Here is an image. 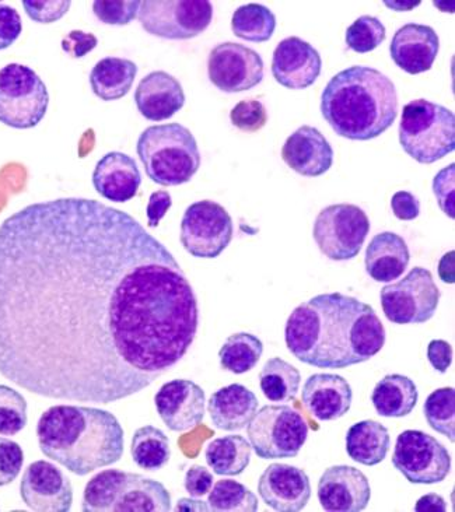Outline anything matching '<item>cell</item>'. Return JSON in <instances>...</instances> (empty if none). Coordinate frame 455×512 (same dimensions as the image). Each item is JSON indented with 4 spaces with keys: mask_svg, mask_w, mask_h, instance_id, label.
<instances>
[{
    "mask_svg": "<svg viewBox=\"0 0 455 512\" xmlns=\"http://www.w3.org/2000/svg\"><path fill=\"white\" fill-rule=\"evenodd\" d=\"M198 326L180 263L128 213L62 198L0 224V374L17 387L122 401L177 366Z\"/></svg>",
    "mask_w": 455,
    "mask_h": 512,
    "instance_id": "obj_1",
    "label": "cell"
},
{
    "mask_svg": "<svg viewBox=\"0 0 455 512\" xmlns=\"http://www.w3.org/2000/svg\"><path fill=\"white\" fill-rule=\"evenodd\" d=\"M371 305L342 293L320 294L294 308L285 326L287 349L301 363L342 370L369 361L387 338Z\"/></svg>",
    "mask_w": 455,
    "mask_h": 512,
    "instance_id": "obj_2",
    "label": "cell"
},
{
    "mask_svg": "<svg viewBox=\"0 0 455 512\" xmlns=\"http://www.w3.org/2000/svg\"><path fill=\"white\" fill-rule=\"evenodd\" d=\"M124 436L117 417L89 406H52L37 424L42 454L77 476L117 464L124 455Z\"/></svg>",
    "mask_w": 455,
    "mask_h": 512,
    "instance_id": "obj_3",
    "label": "cell"
},
{
    "mask_svg": "<svg viewBox=\"0 0 455 512\" xmlns=\"http://www.w3.org/2000/svg\"><path fill=\"white\" fill-rule=\"evenodd\" d=\"M321 114L341 138L360 142L376 139L398 117L397 89L380 70L350 66L325 86Z\"/></svg>",
    "mask_w": 455,
    "mask_h": 512,
    "instance_id": "obj_4",
    "label": "cell"
},
{
    "mask_svg": "<svg viewBox=\"0 0 455 512\" xmlns=\"http://www.w3.org/2000/svg\"><path fill=\"white\" fill-rule=\"evenodd\" d=\"M136 152L147 177L161 187L187 184L201 167L198 142L180 124L150 126L139 136Z\"/></svg>",
    "mask_w": 455,
    "mask_h": 512,
    "instance_id": "obj_5",
    "label": "cell"
},
{
    "mask_svg": "<svg viewBox=\"0 0 455 512\" xmlns=\"http://www.w3.org/2000/svg\"><path fill=\"white\" fill-rule=\"evenodd\" d=\"M86 512H168L171 496L157 480L108 469L89 480L83 493Z\"/></svg>",
    "mask_w": 455,
    "mask_h": 512,
    "instance_id": "obj_6",
    "label": "cell"
},
{
    "mask_svg": "<svg viewBox=\"0 0 455 512\" xmlns=\"http://www.w3.org/2000/svg\"><path fill=\"white\" fill-rule=\"evenodd\" d=\"M399 143L420 164H433L455 149L453 111L419 98L408 103L399 124Z\"/></svg>",
    "mask_w": 455,
    "mask_h": 512,
    "instance_id": "obj_7",
    "label": "cell"
},
{
    "mask_svg": "<svg viewBox=\"0 0 455 512\" xmlns=\"http://www.w3.org/2000/svg\"><path fill=\"white\" fill-rule=\"evenodd\" d=\"M49 105L47 86L33 69L9 63L0 69V122L14 129L35 128Z\"/></svg>",
    "mask_w": 455,
    "mask_h": 512,
    "instance_id": "obj_8",
    "label": "cell"
},
{
    "mask_svg": "<svg viewBox=\"0 0 455 512\" xmlns=\"http://www.w3.org/2000/svg\"><path fill=\"white\" fill-rule=\"evenodd\" d=\"M252 450L261 459H289L306 444L308 426L303 416L287 405L264 406L247 426Z\"/></svg>",
    "mask_w": 455,
    "mask_h": 512,
    "instance_id": "obj_9",
    "label": "cell"
},
{
    "mask_svg": "<svg viewBox=\"0 0 455 512\" xmlns=\"http://www.w3.org/2000/svg\"><path fill=\"white\" fill-rule=\"evenodd\" d=\"M370 233V220L359 206L339 203L322 209L314 222L313 237L322 255L342 262L356 258Z\"/></svg>",
    "mask_w": 455,
    "mask_h": 512,
    "instance_id": "obj_10",
    "label": "cell"
},
{
    "mask_svg": "<svg viewBox=\"0 0 455 512\" xmlns=\"http://www.w3.org/2000/svg\"><path fill=\"white\" fill-rule=\"evenodd\" d=\"M441 293L430 270L416 266L398 283L381 290V307L392 324L415 325L429 321L439 307Z\"/></svg>",
    "mask_w": 455,
    "mask_h": 512,
    "instance_id": "obj_11",
    "label": "cell"
},
{
    "mask_svg": "<svg viewBox=\"0 0 455 512\" xmlns=\"http://www.w3.org/2000/svg\"><path fill=\"white\" fill-rule=\"evenodd\" d=\"M138 19L146 33L164 40H191L212 23L213 5L208 0H146Z\"/></svg>",
    "mask_w": 455,
    "mask_h": 512,
    "instance_id": "obj_12",
    "label": "cell"
},
{
    "mask_svg": "<svg viewBox=\"0 0 455 512\" xmlns=\"http://www.w3.org/2000/svg\"><path fill=\"white\" fill-rule=\"evenodd\" d=\"M392 465L413 485H436L451 471L447 448L436 438L419 430L399 434Z\"/></svg>",
    "mask_w": 455,
    "mask_h": 512,
    "instance_id": "obj_13",
    "label": "cell"
},
{
    "mask_svg": "<svg viewBox=\"0 0 455 512\" xmlns=\"http://www.w3.org/2000/svg\"><path fill=\"white\" fill-rule=\"evenodd\" d=\"M233 219L213 201L192 203L181 222V244L195 258L215 259L233 240Z\"/></svg>",
    "mask_w": 455,
    "mask_h": 512,
    "instance_id": "obj_14",
    "label": "cell"
},
{
    "mask_svg": "<svg viewBox=\"0 0 455 512\" xmlns=\"http://www.w3.org/2000/svg\"><path fill=\"white\" fill-rule=\"evenodd\" d=\"M208 75L224 93H243L264 80V61L254 49L236 42H223L210 51Z\"/></svg>",
    "mask_w": 455,
    "mask_h": 512,
    "instance_id": "obj_15",
    "label": "cell"
},
{
    "mask_svg": "<svg viewBox=\"0 0 455 512\" xmlns=\"http://www.w3.org/2000/svg\"><path fill=\"white\" fill-rule=\"evenodd\" d=\"M20 496L30 510L68 512L73 503L72 483L58 466L48 461H37L24 472Z\"/></svg>",
    "mask_w": 455,
    "mask_h": 512,
    "instance_id": "obj_16",
    "label": "cell"
},
{
    "mask_svg": "<svg viewBox=\"0 0 455 512\" xmlns=\"http://www.w3.org/2000/svg\"><path fill=\"white\" fill-rule=\"evenodd\" d=\"M157 413L171 431H189L203 422L205 391L191 380L166 382L154 396Z\"/></svg>",
    "mask_w": 455,
    "mask_h": 512,
    "instance_id": "obj_17",
    "label": "cell"
},
{
    "mask_svg": "<svg viewBox=\"0 0 455 512\" xmlns=\"http://www.w3.org/2000/svg\"><path fill=\"white\" fill-rule=\"evenodd\" d=\"M317 494L325 511L359 512L369 506L371 487L369 479L359 469L336 465L322 473Z\"/></svg>",
    "mask_w": 455,
    "mask_h": 512,
    "instance_id": "obj_18",
    "label": "cell"
},
{
    "mask_svg": "<svg viewBox=\"0 0 455 512\" xmlns=\"http://www.w3.org/2000/svg\"><path fill=\"white\" fill-rule=\"evenodd\" d=\"M321 70L320 52L299 37L280 41L273 52L272 75L286 89H308L317 82Z\"/></svg>",
    "mask_w": 455,
    "mask_h": 512,
    "instance_id": "obj_19",
    "label": "cell"
},
{
    "mask_svg": "<svg viewBox=\"0 0 455 512\" xmlns=\"http://www.w3.org/2000/svg\"><path fill=\"white\" fill-rule=\"evenodd\" d=\"M258 494L272 510L299 512L310 501V479L303 469L296 466L272 464L259 478Z\"/></svg>",
    "mask_w": 455,
    "mask_h": 512,
    "instance_id": "obj_20",
    "label": "cell"
},
{
    "mask_svg": "<svg viewBox=\"0 0 455 512\" xmlns=\"http://www.w3.org/2000/svg\"><path fill=\"white\" fill-rule=\"evenodd\" d=\"M439 49V35L432 27L409 23L392 37L390 54L399 69L409 75H419L432 69Z\"/></svg>",
    "mask_w": 455,
    "mask_h": 512,
    "instance_id": "obj_21",
    "label": "cell"
},
{
    "mask_svg": "<svg viewBox=\"0 0 455 512\" xmlns=\"http://www.w3.org/2000/svg\"><path fill=\"white\" fill-rule=\"evenodd\" d=\"M282 159L297 174L315 178L334 164V149L317 128L304 125L287 138Z\"/></svg>",
    "mask_w": 455,
    "mask_h": 512,
    "instance_id": "obj_22",
    "label": "cell"
},
{
    "mask_svg": "<svg viewBox=\"0 0 455 512\" xmlns=\"http://www.w3.org/2000/svg\"><path fill=\"white\" fill-rule=\"evenodd\" d=\"M353 392L341 375L314 374L306 381L301 402L321 422H334L349 412Z\"/></svg>",
    "mask_w": 455,
    "mask_h": 512,
    "instance_id": "obj_23",
    "label": "cell"
},
{
    "mask_svg": "<svg viewBox=\"0 0 455 512\" xmlns=\"http://www.w3.org/2000/svg\"><path fill=\"white\" fill-rule=\"evenodd\" d=\"M138 111L149 121H166L182 110L185 93L170 73L157 70L143 77L135 91Z\"/></svg>",
    "mask_w": 455,
    "mask_h": 512,
    "instance_id": "obj_24",
    "label": "cell"
},
{
    "mask_svg": "<svg viewBox=\"0 0 455 512\" xmlns=\"http://www.w3.org/2000/svg\"><path fill=\"white\" fill-rule=\"evenodd\" d=\"M142 175L138 164L125 153L111 152L98 161L93 185L107 201L126 203L138 194Z\"/></svg>",
    "mask_w": 455,
    "mask_h": 512,
    "instance_id": "obj_25",
    "label": "cell"
},
{
    "mask_svg": "<svg viewBox=\"0 0 455 512\" xmlns=\"http://www.w3.org/2000/svg\"><path fill=\"white\" fill-rule=\"evenodd\" d=\"M258 398L241 384L220 388L209 399V416L217 430L240 431L258 412Z\"/></svg>",
    "mask_w": 455,
    "mask_h": 512,
    "instance_id": "obj_26",
    "label": "cell"
},
{
    "mask_svg": "<svg viewBox=\"0 0 455 512\" xmlns=\"http://www.w3.org/2000/svg\"><path fill=\"white\" fill-rule=\"evenodd\" d=\"M411 261V252L404 238L391 231L377 234L367 245L364 266L367 275L378 283L399 279Z\"/></svg>",
    "mask_w": 455,
    "mask_h": 512,
    "instance_id": "obj_27",
    "label": "cell"
},
{
    "mask_svg": "<svg viewBox=\"0 0 455 512\" xmlns=\"http://www.w3.org/2000/svg\"><path fill=\"white\" fill-rule=\"evenodd\" d=\"M390 431L376 420L353 424L346 434V452L357 464H381L390 451Z\"/></svg>",
    "mask_w": 455,
    "mask_h": 512,
    "instance_id": "obj_28",
    "label": "cell"
},
{
    "mask_svg": "<svg viewBox=\"0 0 455 512\" xmlns=\"http://www.w3.org/2000/svg\"><path fill=\"white\" fill-rule=\"evenodd\" d=\"M418 399L415 382L401 374L385 375L371 395V402L378 415L388 419L411 415Z\"/></svg>",
    "mask_w": 455,
    "mask_h": 512,
    "instance_id": "obj_29",
    "label": "cell"
},
{
    "mask_svg": "<svg viewBox=\"0 0 455 512\" xmlns=\"http://www.w3.org/2000/svg\"><path fill=\"white\" fill-rule=\"evenodd\" d=\"M138 66L129 59H101L90 73V86L93 93L103 101H117L131 91Z\"/></svg>",
    "mask_w": 455,
    "mask_h": 512,
    "instance_id": "obj_30",
    "label": "cell"
},
{
    "mask_svg": "<svg viewBox=\"0 0 455 512\" xmlns=\"http://www.w3.org/2000/svg\"><path fill=\"white\" fill-rule=\"evenodd\" d=\"M251 454V444L241 436L216 438L205 450L209 468L219 476L241 475L250 465Z\"/></svg>",
    "mask_w": 455,
    "mask_h": 512,
    "instance_id": "obj_31",
    "label": "cell"
},
{
    "mask_svg": "<svg viewBox=\"0 0 455 512\" xmlns=\"http://www.w3.org/2000/svg\"><path fill=\"white\" fill-rule=\"evenodd\" d=\"M300 371L280 357L266 361L259 373L262 394L271 402L294 401L300 391Z\"/></svg>",
    "mask_w": 455,
    "mask_h": 512,
    "instance_id": "obj_32",
    "label": "cell"
},
{
    "mask_svg": "<svg viewBox=\"0 0 455 512\" xmlns=\"http://www.w3.org/2000/svg\"><path fill=\"white\" fill-rule=\"evenodd\" d=\"M133 462L147 472L160 471L171 458L170 440L154 426L140 427L132 437Z\"/></svg>",
    "mask_w": 455,
    "mask_h": 512,
    "instance_id": "obj_33",
    "label": "cell"
},
{
    "mask_svg": "<svg viewBox=\"0 0 455 512\" xmlns=\"http://www.w3.org/2000/svg\"><path fill=\"white\" fill-rule=\"evenodd\" d=\"M264 353V343L252 333L238 332L229 336L219 350L220 366L233 374H245L257 366Z\"/></svg>",
    "mask_w": 455,
    "mask_h": 512,
    "instance_id": "obj_34",
    "label": "cell"
},
{
    "mask_svg": "<svg viewBox=\"0 0 455 512\" xmlns=\"http://www.w3.org/2000/svg\"><path fill=\"white\" fill-rule=\"evenodd\" d=\"M231 30L241 40L261 44L271 40L275 33L276 17L268 7L258 3H248L238 7L234 12Z\"/></svg>",
    "mask_w": 455,
    "mask_h": 512,
    "instance_id": "obj_35",
    "label": "cell"
},
{
    "mask_svg": "<svg viewBox=\"0 0 455 512\" xmlns=\"http://www.w3.org/2000/svg\"><path fill=\"white\" fill-rule=\"evenodd\" d=\"M208 507L215 512H255L258 497L236 480H219L209 492Z\"/></svg>",
    "mask_w": 455,
    "mask_h": 512,
    "instance_id": "obj_36",
    "label": "cell"
},
{
    "mask_svg": "<svg viewBox=\"0 0 455 512\" xmlns=\"http://www.w3.org/2000/svg\"><path fill=\"white\" fill-rule=\"evenodd\" d=\"M423 412L429 426L451 443L455 441V391L454 388H440L427 396Z\"/></svg>",
    "mask_w": 455,
    "mask_h": 512,
    "instance_id": "obj_37",
    "label": "cell"
},
{
    "mask_svg": "<svg viewBox=\"0 0 455 512\" xmlns=\"http://www.w3.org/2000/svg\"><path fill=\"white\" fill-rule=\"evenodd\" d=\"M27 402L16 389L0 385V436H16L27 426Z\"/></svg>",
    "mask_w": 455,
    "mask_h": 512,
    "instance_id": "obj_38",
    "label": "cell"
},
{
    "mask_svg": "<svg viewBox=\"0 0 455 512\" xmlns=\"http://www.w3.org/2000/svg\"><path fill=\"white\" fill-rule=\"evenodd\" d=\"M387 38V30L377 17L362 16L346 30V45L357 54H367L380 47Z\"/></svg>",
    "mask_w": 455,
    "mask_h": 512,
    "instance_id": "obj_39",
    "label": "cell"
},
{
    "mask_svg": "<svg viewBox=\"0 0 455 512\" xmlns=\"http://www.w3.org/2000/svg\"><path fill=\"white\" fill-rule=\"evenodd\" d=\"M230 121L240 131L254 133L264 128L268 122V112L261 101L244 100L231 110Z\"/></svg>",
    "mask_w": 455,
    "mask_h": 512,
    "instance_id": "obj_40",
    "label": "cell"
},
{
    "mask_svg": "<svg viewBox=\"0 0 455 512\" xmlns=\"http://www.w3.org/2000/svg\"><path fill=\"white\" fill-rule=\"evenodd\" d=\"M140 3L138 0L125 2H94L93 13L98 20L110 26H126L138 17Z\"/></svg>",
    "mask_w": 455,
    "mask_h": 512,
    "instance_id": "obj_41",
    "label": "cell"
},
{
    "mask_svg": "<svg viewBox=\"0 0 455 512\" xmlns=\"http://www.w3.org/2000/svg\"><path fill=\"white\" fill-rule=\"evenodd\" d=\"M24 464V452L16 441L0 437V487L17 479Z\"/></svg>",
    "mask_w": 455,
    "mask_h": 512,
    "instance_id": "obj_42",
    "label": "cell"
},
{
    "mask_svg": "<svg viewBox=\"0 0 455 512\" xmlns=\"http://www.w3.org/2000/svg\"><path fill=\"white\" fill-rule=\"evenodd\" d=\"M72 2L69 0H44V2H23L27 16L35 23L51 24L61 20L69 12Z\"/></svg>",
    "mask_w": 455,
    "mask_h": 512,
    "instance_id": "obj_43",
    "label": "cell"
},
{
    "mask_svg": "<svg viewBox=\"0 0 455 512\" xmlns=\"http://www.w3.org/2000/svg\"><path fill=\"white\" fill-rule=\"evenodd\" d=\"M454 164H450L434 177L433 192L439 202L440 209L450 219L455 217L454 209Z\"/></svg>",
    "mask_w": 455,
    "mask_h": 512,
    "instance_id": "obj_44",
    "label": "cell"
},
{
    "mask_svg": "<svg viewBox=\"0 0 455 512\" xmlns=\"http://www.w3.org/2000/svg\"><path fill=\"white\" fill-rule=\"evenodd\" d=\"M23 23L19 12L13 7L0 3V51L12 47L19 40Z\"/></svg>",
    "mask_w": 455,
    "mask_h": 512,
    "instance_id": "obj_45",
    "label": "cell"
},
{
    "mask_svg": "<svg viewBox=\"0 0 455 512\" xmlns=\"http://www.w3.org/2000/svg\"><path fill=\"white\" fill-rule=\"evenodd\" d=\"M62 49L70 58L80 59L90 54L98 45L96 35L84 33L82 30H73L66 34L62 40Z\"/></svg>",
    "mask_w": 455,
    "mask_h": 512,
    "instance_id": "obj_46",
    "label": "cell"
},
{
    "mask_svg": "<svg viewBox=\"0 0 455 512\" xmlns=\"http://www.w3.org/2000/svg\"><path fill=\"white\" fill-rule=\"evenodd\" d=\"M213 480L215 479L209 469L202 465H194L188 469L187 475H185L184 487L189 496L198 499V497L209 494L213 487Z\"/></svg>",
    "mask_w": 455,
    "mask_h": 512,
    "instance_id": "obj_47",
    "label": "cell"
},
{
    "mask_svg": "<svg viewBox=\"0 0 455 512\" xmlns=\"http://www.w3.org/2000/svg\"><path fill=\"white\" fill-rule=\"evenodd\" d=\"M391 209L397 219L411 222L420 215V202L411 192L399 191L392 196Z\"/></svg>",
    "mask_w": 455,
    "mask_h": 512,
    "instance_id": "obj_48",
    "label": "cell"
},
{
    "mask_svg": "<svg viewBox=\"0 0 455 512\" xmlns=\"http://www.w3.org/2000/svg\"><path fill=\"white\" fill-rule=\"evenodd\" d=\"M427 360L434 370L439 373H447L453 363V347L446 340H432L427 346Z\"/></svg>",
    "mask_w": 455,
    "mask_h": 512,
    "instance_id": "obj_49",
    "label": "cell"
},
{
    "mask_svg": "<svg viewBox=\"0 0 455 512\" xmlns=\"http://www.w3.org/2000/svg\"><path fill=\"white\" fill-rule=\"evenodd\" d=\"M173 206V199L167 191H157L150 195L149 203H147L146 215L147 226L150 229L159 227L161 219L167 215L168 210Z\"/></svg>",
    "mask_w": 455,
    "mask_h": 512,
    "instance_id": "obj_50",
    "label": "cell"
},
{
    "mask_svg": "<svg viewBox=\"0 0 455 512\" xmlns=\"http://www.w3.org/2000/svg\"><path fill=\"white\" fill-rule=\"evenodd\" d=\"M415 511L418 512H446L447 504L443 497L436 493L426 494L416 503Z\"/></svg>",
    "mask_w": 455,
    "mask_h": 512,
    "instance_id": "obj_51",
    "label": "cell"
},
{
    "mask_svg": "<svg viewBox=\"0 0 455 512\" xmlns=\"http://www.w3.org/2000/svg\"><path fill=\"white\" fill-rule=\"evenodd\" d=\"M454 251L448 252L443 256L439 265V275L444 283L453 284L455 282L454 276Z\"/></svg>",
    "mask_w": 455,
    "mask_h": 512,
    "instance_id": "obj_52",
    "label": "cell"
},
{
    "mask_svg": "<svg viewBox=\"0 0 455 512\" xmlns=\"http://www.w3.org/2000/svg\"><path fill=\"white\" fill-rule=\"evenodd\" d=\"M177 511H209V507L206 506L203 501L191 500V499H181L178 501Z\"/></svg>",
    "mask_w": 455,
    "mask_h": 512,
    "instance_id": "obj_53",
    "label": "cell"
}]
</instances>
